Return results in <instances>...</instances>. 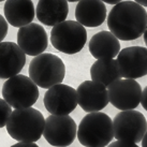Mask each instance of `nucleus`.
Masks as SVG:
<instances>
[{
	"instance_id": "1",
	"label": "nucleus",
	"mask_w": 147,
	"mask_h": 147,
	"mask_svg": "<svg viewBox=\"0 0 147 147\" xmlns=\"http://www.w3.org/2000/svg\"><path fill=\"white\" fill-rule=\"evenodd\" d=\"M110 31L118 40L139 39L147 27V12L135 1H121L115 4L107 16Z\"/></svg>"
},
{
	"instance_id": "2",
	"label": "nucleus",
	"mask_w": 147,
	"mask_h": 147,
	"mask_svg": "<svg viewBox=\"0 0 147 147\" xmlns=\"http://www.w3.org/2000/svg\"><path fill=\"white\" fill-rule=\"evenodd\" d=\"M5 127L13 140L36 143L43 134L45 120L41 112L33 107L15 109Z\"/></svg>"
},
{
	"instance_id": "3",
	"label": "nucleus",
	"mask_w": 147,
	"mask_h": 147,
	"mask_svg": "<svg viewBox=\"0 0 147 147\" xmlns=\"http://www.w3.org/2000/svg\"><path fill=\"white\" fill-rule=\"evenodd\" d=\"M113 138V120L104 113H89L78 125V139L83 146L105 147L111 143Z\"/></svg>"
},
{
	"instance_id": "4",
	"label": "nucleus",
	"mask_w": 147,
	"mask_h": 147,
	"mask_svg": "<svg viewBox=\"0 0 147 147\" xmlns=\"http://www.w3.org/2000/svg\"><path fill=\"white\" fill-rule=\"evenodd\" d=\"M65 75V63L61 58L54 54H40L29 65V78L41 88L49 89L57 84H61Z\"/></svg>"
},
{
	"instance_id": "5",
	"label": "nucleus",
	"mask_w": 147,
	"mask_h": 147,
	"mask_svg": "<svg viewBox=\"0 0 147 147\" xmlns=\"http://www.w3.org/2000/svg\"><path fill=\"white\" fill-rule=\"evenodd\" d=\"M87 41V32L85 27L78 22L65 21L54 26L51 31V42L55 49L68 54L81 52Z\"/></svg>"
},
{
	"instance_id": "6",
	"label": "nucleus",
	"mask_w": 147,
	"mask_h": 147,
	"mask_svg": "<svg viewBox=\"0 0 147 147\" xmlns=\"http://www.w3.org/2000/svg\"><path fill=\"white\" fill-rule=\"evenodd\" d=\"M39 86L23 74L8 78L2 86V96L13 109L31 107L39 99Z\"/></svg>"
},
{
	"instance_id": "7",
	"label": "nucleus",
	"mask_w": 147,
	"mask_h": 147,
	"mask_svg": "<svg viewBox=\"0 0 147 147\" xmlns=\"http://www.w3.org/2000/svg\"><path fill=\"white\" fill-rule=\"evenodd\" d=\"M114 138L118 141L139 143L147 131V120L141 112L120 111L113 119Z\"/></svg>"
},
{
	"instance_id": "8",
	"label": "nucleus",
	"mask_w": 147,
	"mask_h": 147,
	"mask_svg": "<svg viewBox=\"0 0 147 147\" xmlns=\"http://www.w3.org/2000/svg\"><path fill=\"white\" fill-rule=\"evenodd\" d=\"M43 135L54 147H67L78 135L76 123L69 115H51L45 119Z\"/></svg>"
},
{
	"instance_id": "9",
	"label": "nucleus",
	"mask_w": 147,
	"mask_h": 147,
	"mask_svg": "<svg viewBox=\"0 0 147 147\" xmlns=\"http://www.w3.org/2000/svg\"><path fill=\"white\" fill-rule=\"evenodd\" d=\"M110 102L120 111L134 110L141 103L142 87L135 80L123 78L107 87Z\"/></svg>"
},
{
	"instance_id": "10",
	"label": "nucleus",
	"mask_w": 147,
	"mask_h": 147,
	"mask_svg": "<svg viewBox=\"0 0 147 147\" xmlns=\"http://www.w3.org/2000/svg\"><path fill=\"white\" fill-rule=\"evenodd\" d=\"M45 109L52 115H69L78 106V92L73 87L57 84L45 92Z\"/></svg>"
},
{
	"instance_id": "11",
	"label": "nucleus",
	"mask_w": 147,
	"mask_h": 147,
	"mask_svg": "<svg viewBox=\"0 0 147 147\" xmlns=\"http://www.w3.org/2000/svg\"><path fill=\"white\" fill-rule=\"evenodd\" d=\"M116 60L121 78L135 80L147 75V47L130 46L123 49Z\"/></svg>"
},
{
	"instance_id": "12",
	"label": "nucleus",
	"mask_w": 147,
	"mask_h": 147,
	"mask_svg": "<svg viewBox=\"0 0 147 147\" xmlns=\"http://www.w3.org/2000/svg\"><path fill=\"white\" fill-rule=\"evenodd\" d=\"M76 92L78 105L87 113L100 112L110 102L105 86L92 80L83 82L78 87Z\"/></svg>"
},
{
	"instance_id": "13",
	"label": "nucleus",
	"mask_w": 147,
	"mask_h": 147,
	"mask_svg": "<svg viewBox=\"0 0 147 147\" xmlns=\"http://www.w3.org/2000/svg\"><path fill=\"white\" fill-rule=\"evenodd\" d=\"M17 44L26 55L36 57L40 54H43L47 49V33L41 25L30 23L18 29Z\"/></svg>"
},
{
	"instance_id": "14",
	"label": "nucleus",
	"mask_w": 147,
	"mask_h": 147,
	"mask_svg": "<svg viewBox=\"0 0 147 147\" xmlns=\"http://www.w3.org/2000/svg\"><path fill=\"white\" fill-rule=\"evenodd\" d=\"M26 54L14 42H0V78L8 80L21 73Z\"/></svg>"
},
{
	"instance_id": "15",
	"label": "nucleus",
	"mask_w": 147,
	"mask_h": 147,
	"mask_svg": "<svg viewBox=\"0 0 147 147\" xmlns=\"http://www.w3.org/2000/svg\"><path fill=\"white\" fill-rule=\"evenodd\" d=\"M76 22L84 27L94 28L104 23L106 8L101 0H81L75 8Z\"/></svg>"
},
{
	"instance_id": "16",
	"label": "nucleus",
	"mask_w": 147,
	"mask_h": 147,
	"mask_svg": "<svg viewBox=\"0 0 147 147\" xmlns=\"http://www.w3.org/2000/svg\"><path fill=\"white\" fill-rule=\"evenodd\" d=\"M68 14L69 5L67 0H40L36 9L38 20L51 27L65 22Z\"/></svg>"
},
{
	"instance_id": "17",
	"label": "nucleus",
	"mask_w": 147,
	"mask_h": 147,
	"mask_svg": "<svg viewBox=\"0 0 147 147\" xmlns=\"http://www.w3.org/2000/svg\"><path fill=\"white\" fill-rule=\"evenodd\" d=\"M4 17L13 27H24L30 24L36 15L31 0H7L4 3Z\"/></svg>"
},
{
	"instance_id": "18",
	"label": "nucleus",
	"mask_w": 147,
	"mask_h": 147,
	"mask_svg": "<svg viewBox=\"0 0 147 147\" xmlns=\"http://www.w3.org/2000/svg\"><path fill=\"white\" fill-rule=\"evenodd\" d=\"M89 52L97 60L114 59L120 52V44L111 31H100L90 39Z\"/></svg>"
},
{
	"instance_id": "19",
	"label": "nucleus",
	"mask_w": 147,
	"mask_h": 147,
	"mask_svg": "<svg viewBox=\"0 0 147 147\" xmlns=\"http://www.w3.org/2000/svg\"><path fill=\"white\" fill-rule=\"evenodd\" d=\"M90 76L92 81L109 87L121 78L118 62L116 59H98L90 68Z\"/></svg>"
},
{
	"instance_id": "20",
	"label": "nucleus",
	"mask_w": 147,
	"mask_h": 147,
	"mask_svg": "<svg viewBox=\"0 0 147 147\" xmlns=\"http://www.w3.org/2000/svg\"><path fill=\"white\" fill-rule=\"evenodd\" d=\"M12 106L4 99L0 98V128L7 126V123L12 114Z\"/></svg>"
},
{
	"instance_id": "21",
	"label": "nucleus",
	"mask_w": 147,
	"mask_h": 147,
	"mask_svg": "<svg viewBox=\"0 0 147 147\" xmlns=\"http://www.w3.org/2000/svg\"><path fill=\"white\" fill-rule=\"evenodd\" d=\"M8 21L5 20V17H3L0 14V42L4 40V38L8 33Z\"/></svg>"
},
{
	"instance_id": "22",
	"label": "nucleus",
	"mask_w": 147,
	"mask_h": 147,
	"mask_svg": "<svg viewBox=\"0 0 147 147\" xmlns=\"http://www.w3.org/2000/svg\"><path fill=\"white\" fill-rule=\"evenodd\" d=\"M109 147H139L135 143H131V142H125V141H116L113 142L112 144L109 145Z\"/></svg>"
},
{
	"instance_id": "23",
	"label": "nucleus",
	"mask_w": 147,
	"mask_h": 147,
	"mask_svg": "<svg viewBox=\"0 0 147 147\" xmlns=\"http://www.w3.org/2000/svg\"><path fill=\"white\" fill-rule=\"evenodd\" d=\"M141 104L144 107V110L147 111V86L142 90V98H141Z\"/></svg>"
},
{
	"instance_id": "24",
	"label": "nucleus",
	"mask_w": 147,
	"mask_h": 147,
	"mask_svg": "<svg viewBox=\"0 0 147 147\" xmlns=\"http://www.w3.org/2000/svg\"><path fill=\"white\" fill-rule=\"evenodd\" d=\"M11 147H39L36 143L31 142H17L16 144L12 145Z\"/></svg>"
},
{
	"instance_id": "25",
	"label": "nucleus",
	"mask_w": 147,
	"mask_h": 147,
	"mask_svg": "<svg viewBox=\"0 0 147 147\" xmlns=\"http://www.w3.org/2000/svg\"><path fill=\"white\" fill-rule=\"evenodd\" d=\"M101 1H103V2H105V3H109V4H117L119 3V2H121L123 0H101Z\"/></svg>"
},
{
	"instance_id": "26",
	"label": "nucleus",
	"mask_w": 147,
	"mask_h": 147,
	"mask_svg": "<svg viewBox=\"0 0 147 147\" xmlns=\"http://www.w3.org/2000/svg\"><path fill=\"white\" fill-rule=\"evenodd\" d=\"M142 147H147V131L142 139Z\"/></svg>"
},
{
	"instance_id": "27",
	"label": "nucleus",
	"mask_w": 147,
	"mask_h": 147,
	"mask_svg": "<svg viewBox=\"0 0 147 147\" xmlns=\"http://www.w3.org/2000/svg\"><path fill=\"white\" fill-rule=\"evenodd\" d=\"M136 3L141 4L142 7H147V0H134Z\"/></svg>"
},
{
	"instance_id": "28",
	"label": "nucleus",
	"mask_w": 147,
	"mask_h": 147,
	"mask_svg": "<svg viewBox=\"0 0 147 147\" xmlns=\"http://www.w3.org/2000/svg\"><path fill=\"white\" fill-rule=\"evenodd\" d=\"M143 36H144V42H145V44H146V46H147V27H146V29H145V31H144Z\"/></svg>"
},
{
	"instance_id": "29",
	"label": "nucleus",
	"mask_w": 147,
	"mask_h": 147,
	"mask_svg": "<svg viewBox=\"0 0 147 147\" xmlns=\"http://www.w3.org/2000/svg\"><path fill=\"white\" fill-rule=\"evenodd\" d=\"M67 1H70V2H76V1H81V0H67Z\"/></svg>"
},
{
	"instance_id": "30",
	"label": "nucleus",
	"mask_w": 147,
	"mask_h": 147,
	"mask_svg": "<svg viewBox=\"0 0 147 147\" xmlns=\"http://www.w3.org/2000/svg\"><path fill=\"white\" fill-rule=\"evenodd\" d=\"M1 1H4V0H0V2H1Z\"/></svg>"
}]
</instances>
